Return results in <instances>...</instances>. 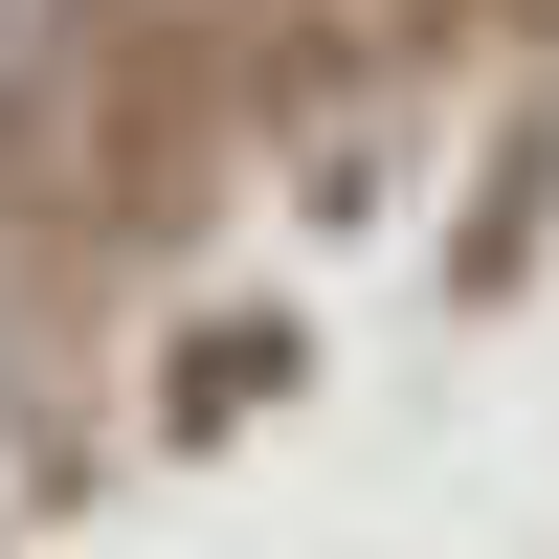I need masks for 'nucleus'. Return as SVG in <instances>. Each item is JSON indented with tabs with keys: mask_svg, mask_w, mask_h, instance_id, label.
<instances>
[{
	"mask_svg": "<svg viewBox=\"0 0 559 559\" xmlns=\"http://www.w3.org/2000/svg\"><path fill=\"white\" fill-rule=\"evenodd\" d=\"M45 45H68V0H0V90H23V68H45Z\"/></svg>",
	"mask_w": 559,
	"mask_h": 559,
	"instance_id": "nucleus-1",
	"label": "nucleus"
}]
</instances>
